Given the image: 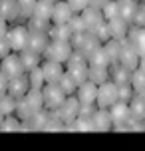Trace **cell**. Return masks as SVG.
<instances>
[{"label":"cell","mask_w":145,"mask_h":151,"mask_svg":"<svg viewBox=\"0 0 145 151\" xmlns=\"http://www.w3.org/2000/svg\"><path fill=\"white\" fill-rule=\"evenodd\" d=\"M6 40L10 42V48L12 52H24L28 48V40H30V28L28 26H12L6 34Z\"/></svg>","instance_id":"1"},{"label":"cell","mask_w":145,"mask_h":151,"mask_svg":"<svg viewBox=\"0 0 145 151\" xmlns=\"http://www.w3.org/2000/svg\"><path fill=\"white\" fill-rule=\"evenodd\" d=\"M42 98H44V106L48 109H58V107L66 101L68 93L62 90L60 83H46L42 88Z\"/></svg>","instance_id":"2"},{"label":"cell","mask_w":145,"mask_h":151,"mask_svg":"<svg viewBox=\"0 0 145 151\" xmlns=\"http://www.w3.org/2000/svg\"><path fill=\"white\" fill-rule=\"evenodd\" d=\"M117 101H119V86L113 80L111 82L107 80L106 83H101L98 90V107L107 109V107H111Z\"/></svg>","instance_id":"3"},{"label":"cell","mask_w":145,"mask_h":151,"mask_svg":"<svg viewBox=\"0 0 145 151\" xmlns=\"http://www.w3.org/2000/svg\"><path fill=\"white\" fill-rule=\"evenodd\" d=\"M72 46L68 44V40H50V44L46 48V56L48 60H56V62H68L72 58Z\"/></svg>","instance_id":"4"},{"label":"cell","mask_w":145,"mask_h":151,"mask_svg":"<svg viewBox=\"0 0 145 151\" xmlns=\"http://www.w3.org/2000/svg\"><path fill=\"white\" fill-rule=\"evenodd\" d=\"M0 70H2V72L8 76V78L22 76L24 72H26V68H24V62H22V56H20V52H14V54L10 52L6 58H2V62H0Z\"/></svg>","instance_id":"5"},{"label":"cell","mask_w":145,"mask_h":151,"mask_svg":"<svg viewBox=\"0 0 145 151\" xmlns=\"http://www.w3.org/2000/svg\"><path fill=\"white\" fill-rule=\"evenodd\" d=\"M98 90H99V86L93 83L92 80L80 83L78 86V91H76L80 104L82 106H93V104H98Z\"/></svg>","instance_id":"6"},{"label":"cell","mask_w":145,"mask_h":151,"mask_svg":"<svg viewBox=\"0 0 145 151\" xmlns=\"http://www.w3.org/2000/svg\"><path fill=\"white\" fill-rule=\"evenodd\" d=\"M28 91H30V80H28V74L10 78V83H8V93H10L14 99H22Z\"/></svg>","instance_id":"7"},{"label":"cell","mask_w":145,"mask_h":151,"mask_svg":"<svg viewBox=\"0 0 145 151\" xmlns=\"http://www.w3.org/2000/svg\"><path fill=\"white\" fill-rule=\"evenodd\" d=\"M74 16H76V12L72 10L68 0H58L54 4V12H52V22L54 24H70V20Z\"/></svg>","instance_id":"8"},{"label":"cell","mask_w":145,"mask_h":151,"mask_svg":"<svg viewBox=\"0 0 145 151\" xmlns=\"http://www.w3.org/2000/svg\"><path fill=\"white\" fill-rule=\"evenodd\" d=\"M42 70H44V76H46V83H58L62 80V76L66 74L62 62H56V60H46L42 64Z\"/></svg>","instance_id":"9"},{"label":"cell","mask_w":145,"mask_h":151,"mask_svg":"<svg viewBox=\"0 0 145 151\" xmlns=\"http://www.w3.org/2000/svg\"><path fill=\"white\" fill-rule=\"evenodd\" d=\"M0 16H2L6 22H12L16 18H20V16H22L20 2H18V0H0Z\"/></svg>","instance_id":"10"},{"label":"cell","mask_w":145,"mask_h":151,"mask_svg":"<svg viewBox=\"0 0 145 151\" xmlns=\"http://www.w3.org/2000/svg\"><path fill=\"white\" fill-rule=\"evenodd\" d=\"M139 8H141V4H137V0H119V12L127 24H133Z\"/></svg>","instance_id":"11"},{"label":"cell","mask_w":145,"mask_h":151,"mask_svg":"<svg viewBox=\"0 0 145 151\" xmlns=\"http://www.w3.org/2000/svg\"><path fill=\"white\" fill-rule=\"evenodd\" d=\"M109 32H111V38L113 40H125L127 38V34H129V26H127V22L123 20L121 16H117V18H113V20H109Z\"/></svg>","instance_id":"12"},{"label":"cell","mask_w":145,"mask_h":151,"mask_svg":"<svg viewBox=\"0 0 145 151\" xmlns=\"http://www.w3.org/2000/svg\"><path fill=\"white\" fill-rule=\"evenodd\" d=\"M127 38L131 40V44L135 46V50L139 52V56H145V26H133L127 34Z\"/></svg>","instance_id":"13"},{"label":"cell","mask_w":145,"mask_h":151,"mask_svg":"<svg viewBox=\"0 0 145 151\" xmlns=\"http://www.w3.org/2000/svg\"><path fill=\"white\" fill-rule=\"evenodd\" d=\"M109 113H111V119L113 121H123L131 117V109H129V104H125V101H117L113 106L109 107Z\"/></svg>","instance_id":"14"},{"label":"cell","mask_w":145,"mask_h":151,"mask_svg":"<svg viewBox=\"0 0 145 151\" xmlns=\"http://www.w3.org/2000/svg\"><path fill=\"white\" fill-rule=\"evenodd\" d=\"M129 109H131V117L145 119V98L141 93H135V98L129 101Z\"/></svg>","instance_id":"15"},{"label":"cell","mask_w":145,"mask_h":151,"mask_svg":"<svg viewBox=\"0 0 145 151\" xmlns=\"http://www.w3.org/2000/svg\"><path fill=\"white\" fill-rule=\"evenodd\" d=\"M28 80H30V90H42L46 86V76H44L42 66L34 68L32 72H28Z\"/></svg>","instance_id":"16"},{"label":"cell","mask_w":145,"mask_h":151,"mask_svg":"<svg viewBox=\"0 0 145 151\" xmlns=\"http://www.w3.org/2000/svg\"><path fill=\"white\" fill-rule=\"evenodd\" d=\"M20 56H22L24 68L28 70V72H32V70L38 68V66H42V62H40V54L32 52V50H24V52H20Z\"/></svg>","instance_id":"17"},{"label":"cell","mask_w":145,"mask_h":151,"mask_svg":"<svg viewBox=\"0 0 145 151\" xmlns=\"http://www.w3.org/2000/svg\"><path fill=\"white\" fill-rule=\"evenodd\" d=\"M103 16H106V20L109 22V20H113V18H117V16H121V12H119V0H109L106 6H103Z\"/></svg>","instance_id":"18"},{"label":"cell","mask_w":145,"mask_h":151,"mask_svg":"<svg viewBox=\"0 0 145 151\" xmlns=\"http://www.w3.org/2000/svg\"><path fill=\"white\" fill-rule=\"evenodd\" d=\"M131 86H133L135 93H141L145 90V74L141 70H133V74H131Z\"/></svg>","instance_id":"19"},{"label":"cell","mask_w":145,"mask_h":151,"mask_svg":"<svg viewBox=\"0 0 145 151\" xmlns=\"http://www.w3.org/2000/svg\"><path fill=\"white\" fill-rule=\"evenodd\" d=\"M16 101H18V99H14L12 96H10V93L2 96V98H0V111L4 113V115H8L10 111H14V109H16L14 104H16Z\"/></svg>","instance_id":"20"},{"label":"cell","mask_w":145,"mask_h":151,"mask_svg":"<svg viewBox=\"0 0 145 151\" xmlns=\"http://www.w3.org/2000/svg\"><path fill=\"white\" fill-rule=\"evenodd\" d=\"M20 2V10H22V16H30L34 14V8L38 4V0H18Z\"/></svg>","instance_id":"21"},{"label":"cell","mask_w":145,"mask_h":151,"mask_svg":"<svg viewBox=\"0 0 145 151\" xmlns=\"http://www.w3.org/2000/svg\"><path fill=\"white\" fill-rule=\"evenodd\" d=\"M68 4L76 14H82L85 8H90V0H68Z\"/></svg>","instance_id":"22"},{"label":"cell","mask_w":145,"mask_h":151,"mask_svg":"<svg viewBox=\"0 0 145 151\" xmlns=\"http://www.w3.org/2000/svg\"><path fill=\"white\" fill-rule=\"evenodd\" d=\"M8 83H10V78H8L2 70H0V98L8 93Z\"/></svg>","instance_id":"23"},{"label":"cell","mask_w":145,"mask_h":151,"mask_svg":"<svg viewBox=\"0 0 145 151\" xmlns=\"http://www.w3.org/2000/svg\"><path fill=\"white\" fill-rule=\"evenodd\" d=\"M8 30H10V26H8V22L0 16V38H6V34H8Z\"/></svg>","instance_id":"24"},{"label":"cell","mask_w":145,"mask_h":151,"mask_svg":"<svg viewBox=\"0 0 145 151\" xmlns=\"http://www.w3.org/2000/svg\"><path fill=\"white\" fill-rule=\"evenodd\" d=\"M109 0H90V6L93 8H99V10H103V6H106Z\"/></svg>","instance_id":"25"},{"label":"cell","mask_w":145,"mask_h":151,"mask_svg":"<svg viewBox=\"0 0 145 151\" xmlns=\"http://www.w3.org/2000/svg\"><path fill=\"white\" fill-rule=\"evenodd\" d=\"M137 70H141L145 74V56H141V60H139V66H137Z\"/></svg>","instance_id":"26"},{"label":"cell","mask_w":145,"mask_h":151,"mask_svg":"<svg viewBox=\"0 0 145 151\" xmlns=\"http://www.w3.org/2000/svg\"><path fill=\"white\" fill-rule=\"evenodd\" d=\"M141 12H143V14H145V0H143V2H141Z\"/></svg>","instance_id":"27"},{"label":"cell","mask_w":145,"mask_h":151,"mask_svg":"<svg viewBox=\"0 0 145 151\" xmlns=\"http://www.w3.org/2000/svg\"><path fill=\"white\" fill-rule=\"evenodd\" d=\"M141 96H143V98H145V90H143V91H141Z\"/></svg>","instance_id":"28"},{"label":"cell","mask_w":145,"mask_h":151,"mask_svg":"<svg viewBox=\"0 0 145 151\" xmlns=\"http://www.w3.org/2000/svg\"><path fill=\"white\" fill-rule=\"evenodd\" d=\"M0 62H2V60H0Z\"/></svg>","instance_id":"29"}]
</instances>
